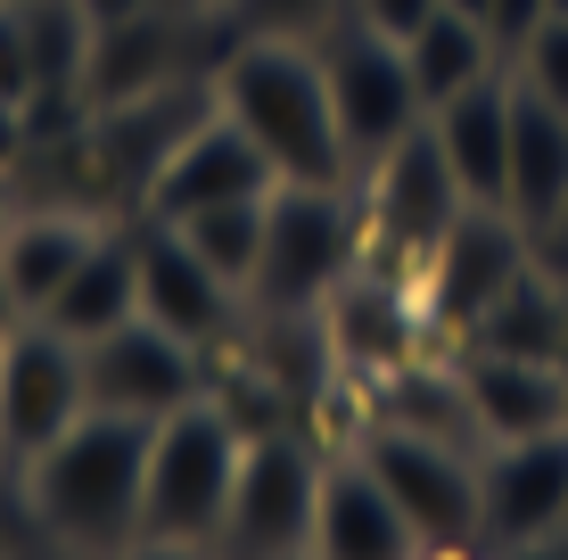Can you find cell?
Wrapping results in <instances>:
<instances>
[{
  "label": "cell",
  "mask_w": 568,
  "mask_h": 560,
  "mask_svg": "<svg viewBox=\"0 0 568 560\" xmlns=\"http://www.w3.org/2000/svg\"><path fill=\"white\" fill-rule=\"evenodd\" d=\"M141 314V264H132V223H108L100 240H91V256L67 273V288L42 305L33 322H50V330H67L74 346H91L100 330Z\"/></svg>",
  "instance_id": "7402d4cb"
},
{
  "label": "cell",
  "mask_w": 568,
  "mask_h": 560,
  "mask_svg": "<svg viewBox=\"0 0 568 560\" xmlns=\"http://www.w3.org/2000/svg\"><path fill=\"white\" fill-rule=\"evenodd\" d=\"M149 446H156V420L100 413V404L74 429H58L26 461V495H33V519H42V544L50 552H124L141 536Z\"/></svg>",
  "instance_id": "7a4b0ae2"
},
{
  "label": "cell",
  "mask_w": 568,
  "mask_h": 560,
  "mask_svg": "<svg viewBox=\"0 0 568 560\" xmlns=\"http://www.w3.org/2000/svg\"><path fill=\"white\" fill-rule=\"evenodd\" d=\"M544 9H552V17H568V0H544Z\"/></svg>",
  "instance_id": "ab89813d"
},
{
  "label": "cell",
  "mask_w": 568,
  "mask_h": 560,
  "mask_svg": "<svg viewBox=\"0 0 568 560\" xmlns=\"http://www.w3.org/2000/svg\"><path fill=\"white\" fill-rule=\"evenodd\" d=\"M42 552H50V544H42ZM42 552H26V560H42Z\"/></svg>",
  "instance_id": "7bdbcfd3"
},
{
  "label": "cell",
  "mask_w": 568,
  "mask_h": 560,
  "mask_svg": "<svg viewBox=\"0 0 568 560\" xmlns=\"http://www.w3.org/2000/svg\"><path fill=\"white\" fill-rule=\"evenodd\" d=\"M355 454L371 461L387 495L404 503V519L420 528L428 552L445 544H478V454L454 446V437H428L396 413H371L355 429Z\"/></svg>",
  "instance_id": "52a82bcc"
},
{
  "label": "cell",
  "mask_w": 568,
  "mask_h": 560,
  "mask_svg": "<svg viewBox=\"0 0 568 560\" xmlns=\"http://www.w3.org/2000/svg\"><path fill=\"white\" fill-rule=\"evenodd\" d=\"M281 560H313V552H281Z\"/></svg>",
  "instance_id": "b9f144b4"
},
{
  "label": "cell",
  "mask_w": 568,
  "mask_h": 560,
  "mask_svg": "<svg viewBox=\"0 0 568 560\" xmlns=\"http://www.w3.org/2000/svg\"><path fill=\"white\" fill-rule=\"evenodd\" d=\"M560 206H568V115L511 74V190H503V215H519L544 247Z\"/></svg>",
  "instance_id": "ffe728a7"
},
{
  "label": "cell",
  "mask_w": 568,
  "mask_h": 560,
  "mask_svg": "<svg viewBox=\"0 0 568 560\" xmlns=\"http://www.w3.org/2000/svg\"><path fill=\"white\" fill-rule=\"evenodd\" d=\"M363 264H371L363 182H281L264 215V264L247 281V305L264 322H305Z\"/></svg>",
  "instance_id": "3957f363"
},
{
  "label": "cell",
  "mask_w": 568,
  "mask_h": 560,
  "mask_svg": "<svg viewBox=\"0 0 568 560\" xmlns=\"http://www.w3.org/2000/svg\"><path fill=\"white\" fill-rule=\"evenodd\" d=\"M247 454V420L231 413L223 396H199L182 413L156 420L149 446V487H141V536H165V544H214L231 511V478H240Z\"/></svg>",
  "instance_id": "277c9868"
},
{
  "label": "cell",
  "mask_w": 568,
  "mask_h": 560,
  "mask_svg": "<svg viewBox=\"0 0 568 560\" xmlns=\"http://www.w3.org/2000/svg\"><path fill=\"white\" fill-rule=\"evenodd\" d=\"M42 100V74H33V33H26V0H0V108L26 115Z\"/></svg>",
  "instance_id": "4316f807"
},
{
  "label": "cell",
  "mask_w": 568,
  "mask_h": 560,
  "mask_svg": "<svg viewBox=\"0 0 568 560\" xmlns=\"http://www.w3.org/2000/svg\"><path fill=\"white\" fill-rule=\"evenodd\" d=\"M329 454H313L297 429H247L240 478H231V511L214 536V560H281L313 552V503H322Z\"/></svg>",
  "instance_id": "5b68a950"
},
{
  "label": "cell",
  "mask_w": 568,
  "mask_h": 560,
  "mask_svg": "<svg viewBox=\"0 0 568 560\" xmlns=\"http://www.w3.org/2000/svg\"><path fill=\"white\" fill-rule=\"evenodd\" d=\"M313 50H322L329 100H338V132H346V157H355V182H363L371 157H387L413 124H428V108H420V91H413V58H404V42H387L379 26H363L355 9L329 17V26L313 33Z\"/></svg>",
  "instance_id": "8992f818"
},
{
  "label": "cell",
  "mask_w": 568,
  "mask_h": 560,
  "mask_svg": "<svg viewBox=\"0 0 568 560\" xmlns=\"http://www.w3.org/2000/svg\"><path fill=\"white\" fill-rule=\"evenodd\" d=\"M511 74L527 91H544L560 115H568V17H544L536 33L519 42V58H511Z\"/></svg>",
  "instance_id": "484cf974"
},
{
  "label": "cell",
  "mask_w": 568,
  "mask_h": 560,
  "mask_svg": "<svg viewBox=\"0 0 568 560\" xmlns=\"http://www.w3.org/2000/svg\"><path fill=\"white\" fill-rule=\"evenodd\" d=\"M100 215H83V206H33V215H17L0 231V273L17 288V314H42V305L67 288V273L91 256V240H100Z\"/></svg>",
  "instance_id": "44dd1931"
},
{
  "label": "cell",
  "mask_w": 568,
  "mask_h": 560,
  "mask_svg": "<svg viewBox=\"0 0 568 560\" xmlns=\"http://www.w3.org/2000/svg\"><path fill=\"white\" fill-rule=\"evenodd\" d=\"M214 108L264 149L281 182H355L322 50L305 33H240L214 67Z\"/></svg>",
  "instance_id": "6da1fadb"
},
{
  "label": "cell",
  "mask_w": 568,
  "mask_h": 560,
  "mask_svg": "<svg viewBox=\"0 0 568 560\" xmlns=\"http://www.w3.org/2000/svg\"><path fill=\"white\" fill-rule=\"evenodd\" d=\"M264 215H272V190L264 198H223V206H199V215H182L173 231H182L190 247L223 273L231 288L247 297V281H256V264H264Z\"/></svg>",
  "instance_id": "d4e9b609"
},
{
  "label": "cell",
  "mask_w": 568,
  "mask_h": 560,
  "mask_svg": "<svg viewBox=\"0 0 568 560\" xmlns=\"http://www.w3.org/2000/svg\"><path fill=\"white\" fill-rule=\"evenodd\" d=\"M544 17H552V9H544V0H495V9H486V33H495L503 67H511V58H519V42H527V33L544 26Z\"/></svg>",
  "instance_id": "4dcf8cb0"
},
{
  "label": "cell",
  "mask_w": 568,
  "mask_h": 560,
  "mask_svg": "<svg viewBox=\"0 0 568 560\" xmlns=\"http://www.w3.org/2000/svg\"><path fill=\"white\" fill-rule=\"evenodd\" d=\"M264 190H281V173L256 141H247L240 124H231L223 108H206L199 124L182 132V141L165 149V165L141 182V215L156 223H182L199 215V206H223V198H264Z\"/></svg>",
  "instance_id": "4fadbf2b"
},
{
  "label": "cell",
  "mask_w": 568,
  "mask_h": 560,
  "mask_svg": "<svg viewBox=\"0 0 568 560\" xmlns=\"http://www.w3.org/2000/svg\"><path fill=\"white\" fill-rule=\"evenodd\" d=\"M363 215H371V256L413 264V273L428 264V247L469 215V190L454 182V165H445L428 124H413L387 157L363 165Z\"/></svg>",
  "instance_id": "ba28073f"
},
{
  "label": "cell",
  "mask_w": 568,
  "mask_h": 560,
  "mask_svg": "<svg viewBox=\"0 0 568 560\" xmlns=\"http://www.w3.org/2000/svg\"><path fill=\"white\" fill-rule=\"evenodd\" d=\"M420 528L404 503L371 478V461L346 446L322 470V503H313V560H420Z\"/></svg>",
  "instance_id": "9a60e30c"
},
{
  "label": "cell",
  "mask_w": 568,
  "mask_h": 560,
  "mask_svg": "<svg viewBox=\"0 0 568 560\" xmlns=\"http://www.w3.org/2000/svg\"><path fill=\"white\" fill-rule=\"evenodd\" d=\"M17 322H26V314H17V288H9V273H0V338H9Z\"/></svg>",
  "instance_id": "d590c367"
},
{
  "label": "cell",
  "mask_w": 568,
  "mask_h": 560,
  "mask_svg": "<svg viewBox=\"0 0 568 560\" xmlns=\"http://www.w3.org/2000/svg\"><path fill=\"white\" fill-rule=\"evenodd\" d=\"M404 58H413V91H420V108L454 100V91H469L478 74H495V67H503L495 33H486L478 17H454V9L428 17L413 42H404Z\"/></svg>",
  "instance_id": "cb8c5ba5"
},
{
  "label": "cell",
  "mask_w": 568,
  "mask_h": 560,
  "mask_svg": "<svg viewBox=\"0 0 568 560\" xmlns=\"http://www.w3.org/2000/svg\"><path fill=\"white\" fill-rule=\"evenodd\" d=\"M322 322H329V355L338 363H355V371H396V363H413V338H420V288L404 297L396 281H379L363 264V273H346L338 288H329V305H322Z\"/></svg>",
  "instance_id": "d6986e66"
},
{
  "label": "cell",
  "mask_w": 568,
  "mask_h": 560,
  "mask_svg": "<svg viewBox=\"0 0 568 560\" xmlns=\"http://www.w3.org/2000/svg\"><path fill=\"white\" fill-rule=\"evenodd\" d=\"M108 560H214V544H165V536H132V544L108 552Z\"/></svg>",
  "instance_id": "1f68e13d"
},
{
  "label": "cell",
  "mask_w": 568,
  "mask_h": 560,
  "mask_svg": "<svg viewBox=\"0 0 568 560\" xmlns=\"http://www.w3.org/2000/svg\"><path fill=\"white\" fill-rule=\"evenodd\" d=\"M560 322H568V264H560ZM560 363H568V338H560Z\"/></svg>",
  "instance_id": "f35d334b"
},
{
  "label": "cell",
  "mask_w": 568,
  "mask_h": 560,
  "mask_svg": "<svg viewBox=\"0 0 568 560\" xmlns=\"http://www.w3.org/2000/svg\"><path fill=\"white\" fill-rule=\"evenodd\" d=\"M445 9H454V17H478V26H486V9H495V0H445Z\"/></svg>",
  "instance_id": "74e56055"
},
{
  "label": "cell",
  "mask_w": 568,
  "mask_h": 560,
  "mask_svg": "<svg viewBox=\"0 0 568 560\" xmlns=\"http://www.w3.org/2000/svg\"><path fill=\"white\" fill-rule=\"evenodd\" d=\"M149 9H173V17H206V9H223V0H149Z\"/></svg>",
  "instance_id": "8d00e7d4"
},
{
  "label": "cell",
  "mask_w": 568,
  "mask_h": 560,
  "mask_svg": "<svg viewBox=\"0 0 568 560\" xmlns=\"http://www.w3.org/2000/svg\"><path fill=\"white\" fill-rule=\"evenodd\" d=\"M568 528V429L495 437L478 454V544H552Z\"/></svg>",
  "instance_id": "7c38bea8"
},
{
  "label": "cell",
  "mask_w": 568,
  "mask_h": 560,
  "mask_svg": "<svg viewBox=\"0 0 568 560\" xmlns=\"http://www.w3.org/2000/svg\"><path fill=\"white\" fill-rule=\"evenodd\" d=\"M83 396L100 404V413H132V420H165L182 413V404L206 396V355L190 338H173L165 322L132 314L100 330L83 346Z\"/></svg>",
  "instance_id": "30bf717a"
},
{
  "label": "cell",
  "mask_w": 568,
  "mask_h": 560,
  "mask_svg": "<svg viewBox=\"0 0 568 560\" xmlns=\"http://www.w3.org/2000/svg\"><path fill=\"white\" fill-rule=\"evenodd\" d=\"M536 256H544V247H536V231H527L519 215H503V206H469V215L428 247V264H420V314H428V330L462 346L469 330H478V314Z\"/></svg>",
  "instance_id": "9c48e42d"
},
{
  "label": "cell",
  "mask_w": 568,
  "mask_h": 560,
  "mask_svg": "<svg viewBox=\"0 0 568 560\" xmlns=\"http://www.w3.org/2000/svg\"><path fill=\"white\" fill-rule=\"evenodd\" d=\"M544 256H552V264H568V206H560V223L544 231Z\"/></svg>",
  "instance_id": "e575fe53"
},
{
  "label": "cell",
  "mask_w": 568,
  "mask_h": 560,
  "mask_svg": "<svg viewBox=\"0 0 568 560\" xmlns=\"http://www.w3.org/2000/svg\"><path fill=\"white\" fill-rule=\"evenodd\" d=\"M486 560H560V544H503V552H486Z\"/></svg>",
  "instance_id": "836d02e7"
},
{
  "label": "cell",
  "mask_w": 568,
  "mask_h": 560,
  "mask_svg": "<svg viewBox=\"0 0 568 560\" xmlns=\"http://www.w3.org/2000/svg\"><path fill=\"white\" fill-rule=\"evenodd\" d=\"M428 132H437L454 182L469 190V206H503V190H511V67H495L469 91L437 100Z\"/></svg>",
  "instance_id": "e0dca14e"
},
{
  "label": "cell",
  "mask_w": 568,
  "mask_h": 560,
  "mask_svg": "<svg viewBox=\"0 0 568 560\" xmlns=\"http://www.w3.org/2000/svg\"><path fill=\"white\" fill-rule=\"evenodd\" d=\"M469 413H478V437H544L568 429V363H527V355H478V346H454Z\"/></svg>",
  "instance_id": "ac0fdd59"
},
{
  "label": "cell",
  "mask_w": 568,
  "mask_h": 560,
  "mask_svg": "<svg viewBox=\"0 0 568 560\" xmlns=\"http://www.w3.org/2000/svg\"><path fill=\"white\" fill-rule=\"evenodd\" d=\"M26 552H42V519H33L26 470L0 454V560H26Z\"/></svg>",
  "instance_id": "f1b7e54d"
},
{
  "label": "cell",
  "mask_w": 568,
  "mask_h": 560,
  "mask_svg": "<svg viewBox=\"0 0 568 560\" xmlns=\"http://www.w3.org/2000/svg\"><path fill=\"white\" fill-rule=\"evenodd\" d=\"M560 338H568V322H560V264H552V256H536V264H527V273L503 288L486 314H478V330H469L462 346H478V355L560 363Z\"/></svg>",
  "instance_id": "603a6c76"
},
{
  "label": "cell",
  "mask_w": 568,
  "mask_h": 560,
  "mask_svg": "<svg viewBox=\"0 0 568 560\" xmlns=\"http://www.w3.org/2000/svg\"><path fill=\"white\" fill-rule=\"evenodd\" d=\"M346 9H355L363 26H379L387 42H413V33L428 26V17L445 9V0H346Z\"/></svg>",
  "instance_id": "f546056e"
},
{
  "label": "cell",
  "mask_w": 568,
  "mask_h": 560,
  "mask_svg": "<svg viewBox=\"0 0 568 560\" xmlns=\"http://www.w3.org/2000/svg\"><path fill=\"white\" fill-rule=\"evenodd\" d=\"M552 544H560V560H568V528H560V536H552Z\"/></svg>",
  "instance_id": "60d3db41"
},
{
  "label": "cell",
  "mask_w": 568,
  "mask_h": 560,
  "mask_svg": "<svg viewBox=\"0 0 568 560\" xmlns=\"http://www.w3.org/2000/svg\"><path fill=\"white\" fill-rule=\"evenodd\" d=\"M223 9H231L240 33H305V42H313L346 0H223Z\"/></svg>",
  "instance_id": "83f0119b"
},
{
  "label": "cell",
  "mask_w": 568,
  "mask_h": 560,
  "mask_svg": "<svg viewBox=\"0 0 568 560\" xmlns=\"http://www.w3.org/2000/svg\"><path fill=\"white\" fill-rule=\"evenodd\" d=\"M190 26L199 17H173V9H141L124 26H100L91 33V58H83V108H132L149 91H173L182 83V58H190Z\"/></svg>",
  "instance_id": "2e32d148"
},
{
  "label": "cell",
  "mask_w": 568,
  "mask_h": 560,
  "mask_svg": "<svg viewBox=\"0 0 568 560\" xmlns=\"http://www.w3.org/2000/svg\"><path fill=\"white\" fill-rule=\"evenodd\" d=\"M132 264H141V314L165 322L173 338H190L199 355L240 330V305H247V297L214 273V264H206L173 223L132 215Z\"/></svg>",
  "instance_id": "5bb4252c"
},
{
  "label": "cell",
  "mask_w": 568,
  "mask_h": 560,
  "mask_svg": "<svg viewBox=\"0 0 568 560\" xmlns=\"http://www.w3.org/2000/svg\"><path fill=\"white\" fill-rule=\"evenodd\" d=\"M83 413H91L83 346L67 330H50V322H17V330L0 338V454L26 470V461L42 454L58 429H74Z\"/></svg>",
  "instance_id": "8fae6325"
},
{
  "label": "cell",
  "mask_w": 568,
  "mask_h": 560,
  "mask_svg": "<svg viewBox=\"0 0 568 560\" xmlns=\"http://www.w3.org/2000/svg\"><path fill=\"white\" fill-rule=\"evenodd\" d=\"M74 9H83V26L100 33V26H124V17H141L149 0H74Z\"/></svg>",
  "instance_id": "d6a6232c"
}]
</instances>
